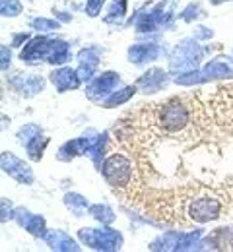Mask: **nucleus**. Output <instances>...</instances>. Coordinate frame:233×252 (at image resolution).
I'll list each match as a JSON object with an SVG mask.
<instances>
[{"label":"nucleus","mask_w":233,"mask_h":252,"mask_svg":"<svg viewBox=\"0 0 233 252\" xmlns=\"http://www.w3.org/2000/svg\"><path fill=\"white\" fill-rule=\"evenodd\" d=\"M228 212V202L220 192L212 189H197L193 196L187 198L183 214L187 216L189 223L206 225L218 221Z\"/></svg>","instance_id":"1"},{"label":"nucleus","mask_w":233,"mask_h":252,"mask_svg":"<svg viewBox=\"0 0 233 252\" xmlns=\"http://www.w3.org/2000/svg\"><path fill=\"white\" fill-rule=\"evenodd\" d=\"M101 175L107 181V185L117 192L131 194L133 189L138 185V169L134 167L133 159L125 154H111L107 156L101 165Z\"/></svg>","instance_id":"2"},{"label":"nucleus","mask_w":233,"mask_h":252,"mask_svg":"<svg viewBox=\"0 0 233 252\" xmlns=\"http://www.w3.org/2000/svg\"><path fill=\"white\" fill-rule=\"evenodd\" d=\"M80 241L88 247V249H94V251H121L123 247V235L115 229H80L78 233Z\"/></svg>","instance_id":"3"},{"label":"nucleus","mask_w":233,"mask_h":252,"mask_svg":"<svg viewBox=\"0 0 233 252\" xmlns=\"http://www.w3.org/2000/svg\"><path fill=\"white\" fill-rule=\"evenodd\" d=\"M204 51L197 45L195 39H185L181 41V45L175 49V55L171 57V72L175 74H183V72H191L200 68Z\"/></svg>","instance_id":"4"},{"label":"nucleus","mask_w":233,"mask_h":252,"mask_svg":"<svg viewBox=\"0 0 233 252\" xmlns=\"http://www.w3.org/2000/svg\"><path fill=\"white\" fill-rule=\"evenodd\" d=\"M119 84H121V74L119 72H111V70L101 72L94 80H90V84L86 88V95H88L90 101L101 103L117 90Z\"/></svg>","instance_id":"5"},{"label":"nucleus","mask_w":233,"mask_h":252,"mask_svg":"<svg viewBox=\"0 0 233 252\" xmlns=\"http://www.w3.org/2000/svg\"><path fill=\"white\" fill-rule=\"evenodd\" d=\"M53 43H55V39L43 37V35L30 39L28 45H24V49L20 51V61L26 66H37L41 63H47L51 49H53Z\"/></svg>","instance_id":"6"},{"label":"nucleus","mask_w":233,"mask_h":252,"mask_svg":"<svg viewBox=\"0 0 233 252\" xmlns=\"http://www.w3.org/2000/svg\"><path fill=\"white\" fill-rule=\"evenodd\" d=\"M2 171L12 177L14 181H18L20 185H33L35 181V175L33 171L30 169L28 163H24L20 158H16L12 152H2Z\"/></svg>","instance_id":"7"},{"label":"nucleus","mask_w":233,"mask_h":252,"mask_svg":"<svg viewBox=\"0 0 233 252\" xmlns=\"http://www.w3.org/2000/svg\"><path fill=\"white\" fill-rule=\"evenodd\" d=\"M51 84L55 86V90L59 94H65L70 90H78L82 86V78L78 74V70L68 68V66H57L51 74H49Z\"/></svg>","instance_id":"8"},{"label":"nucleus","mask_w":233,"mask_h":252,"mask_svg":"<svg viewBox=\"0 0 233 252\" xmlns=\"http://www.w3.org/2000/svg\"><path fill=\"white\" fill-rule=\"evenodd\" d=\"M167 84H169V76L162 68H150L146 74H142L136 80V88L142 94H158V92L166 90Z\"/></svg>","instance_id":"9"},{"label":"nucleus","mask_w":233,"mask_h":252,"mask_svg":"<svg viewBox=\"0 0 233 252\" xmlns=\"http://www.w3.org/2000/svg\"><path fill=\"white\" fill-rule=\"evenodd\" d=\"M100 49L98 47H86L78 53V74L82 78V82H90L96 78V70L100 66Z\"/></svg>","instance_id":"10"},{"label":"nucleus","mask_w":233,"mask_h":252,"mask_svg":"<svg viewBox=\"0 0 233 252\" xmlns=\"http://www.w3.org/2000/svg\"><path fill=\"white\" fill-rule=\"evenodd\" d=\"M158 57H160V47L154 45V43H136V45H131L129 51H127L129 63L136 64V66L152 63Z\"/></svg>","instance_id":"11"},{"label":"nucleus","mask_w":233,"mask_h":252,"mask_svg":"<svg viewBox=\"0 0 233 252\" xmlns=\"http://www.w3.org/2000/svg\"><path fill=\"white\" fill-rule=\"evenodd\" d=\"M14 220L20 223V227H24L33 237H43L47 233V229H45V218L43 216L30 214L28 210H16L14 212Z\"/></svg>","instance_id":"12"},{"label":"nucleus","mask_w":233,"mask_h":252,"mask_svg":"<svg viewBox=\"0 0 233 252\" xmlns=\"http://www.w3.org/2000/svg\"><path fill=\"white\" fill-rule=\"evenodd\" d=\"M45 243L49 245L51 251H80V245L61 229H55V231H47L43 235Z\"/></svg>","instance_id":"13"},{"label":"nucleus","mask_w":233,"mask_h":252,"mask_svg":"<svg viewBox=\"0 0 233 252\" xmlns=\"http://www.w3.org/2000/svg\"><path fill=\"white\" fill-rule=\"evenodd\" d=\"M12 86L22 95L32 97V95L43 92L45 82L39 76H33V74H18V78H16V82H12Z\"/></svg>","instance_id":"14"},{"label":"nucleus","mask_w":233,"mask_h":252,"mask_svg":"<svg viewBox=\"0 0 233 252\" xmlns=\"http://www.w3.org/2000/svg\"><path fill=\"white\" fill-rule=\"evenodd\" d=\"M136 92H138L136 84H133V86H123L121 90H115L105 101H101V107H103V109H115V107H121V105L129 103V101L134 97Z\"/></svg>","instance_id":"15"},{"label":"nucleus","mask_w":233,"mask_h":252,"mask_svg":"<svg viewBox=\"0 0 233 252\" xmlns=\"http://www.w3.org/2000/svg\"><path fill=\"white\" fill-rule=\"evenodd\" d=\"M72 59V51H70V45L67 41H61V39H55L53 43V49H51V55L47 59V63L53 64V66H63Z\"/></svg>","instance_id":"16"},{"label":"nucleus","mask_w":233,"mask_h":252,"mask_svg":"<svg viewBox=\"0 0 233 252\" xmlns=\"http://www.w3.org/2000/svg\"><path fill=\"white\" fill-rule=\"evenodd\" d=\"M65 206L76 218H82L86 214V210L90 208L88 206V198H84L82 194H76V192H70V194L65 196Z\"/></svg>","instance_id":"17"},{"label":"nucleus","mask_w":233,"mask_h":252,"mask_svg":"<svg viewBox=\"0 0 233 252\" xmlns=\"http://www.w3.org/2000/svg\"><path fill=\"white\" fill-rule=\"evenodd\" d=\"M88 212H90V216L94 218V220H98L101 225H111L113 221H115V212L107 206V204H94V206H90L88 208Z\"/></svg>","instance_id":"18"},{"label":"nucleus","mask_w":233,"mask_h":252,"mask_svg":"<svg viewBox=\"0 0 233 252\" xmlns=\"http://www.w3.org/2000/svg\"><path fill=\"white\" fill-rule=\"evenodd\" d=\"M43 134V130H41V126L35 125V123H28V125H24L20 130H18V134H16V138H18V142L26 148L30 142H33L37 136H41Z\"/></svg>","instance_id":"19"},{"label":"nucleus","mask_w":233,"mask_h":252,"mask_svg":"<svg viewBox=\"0 0 233 252\" xmlns=\"http://www.w3.org/2000/svg\"><path fill=\"white\" fill-rule=\"evenodd\" d=\"M49 146V138L47 136H37L33 142H30L28 146H26V152H28V158L32 159V161H41L43 159V152H45V148Z\"/></svg>","instance_id":"20"},{"label":"nucleus","mask_w":233,"mask_h":252,"mask_svg":"<svg viewBox=\"0 0 233 252\" xmlns=\"http://www.w3.org/2000/svg\"><path fill=\"white\" fill-rule=\"evenodd\" d=\"M127 16V0H113L109 6V16L105 18L107 24H117Z\"/></svg>","instance_id":"21"},{"label":"nucleus","mask_w":233,"mask_h":252,"mask_svg":"<svg viewBox=\"0 0 233 252\" xmlns=\"http://www.w3.org/2000/svg\"><path fill=\"white\" fill-rule=\"evenodd\" d=\"M30 26L41 33H51V32H57V30L61 28V22L49 20V18H33V20L30 22Z\"/></svg>","instance_id":"22"},{"label":"nucleus","mask_w":233,"mask_h":252,"mask_svg":"<svg viewBox=\"0 0 233 252\" xmlns=\"http://www.w3.org/2000/svg\"><path fill=\"white\" fill-rule=\"evenodd\" d=\"M0 12L4 18H16L24 12V6L20 0H0Z\"/></svg>","instance_id":"23"},{"label":"nucleus","mask_w":233,"mask_h":252,"mask_svg":"<svg viewBox=\"0 0 233 252\" xmlns=\"http://www.w3.org/2000/svg\"><path fill=\"white\" fill-rule=\"evenodd\" d=\"M200 16H202V8H200L199 2H197V4H189V6L181 12V20H183V22H193V20H197Z\"/></svg>","instance_id":"24"},{"label":"nucleus","mask_w":233,"mask_h":252,"mask_svg":"<svg viewBox=\"0 0 233 252\" xmlns=\"http://www.w3.org/2000/svg\"><path fill=\"white\" fill-rule=\"evenodd\" d=\"M103 4H105V0H86V14H88L90 18L100 16Z\"/></svg>","instance_id":"25"},{"label":"nucleus","mask_w":233,"mask_h":252,"mask_svg":"<svg viewBox=\"0 0 233 252\" xmlns=\"http://www.w3.org/2000/svg\"><path fill=\"white\" fill-rule=\"evenodd\" d=\"M14 212H16V210H12V204L8 206V200L2 198V223H6L8 220H12V218H14Z\"/></svg>","instance_id":"26"},{"label":"nucleus","mask_w":233,"mask_h":252,"mask_svg":"<svg viewBox=\"0 0 233 252\" xmlns=\"http://www.w3.org/2000/svg\"><path fill=\"white\" fill-rule=\"evenodd\" d=\"M0 55H2V72H6V68L10 66V63H12V55H10V49L6 47V45H2L0 47Z\"/></svg>","instance_id":"27"},{"label":"nucleus","mask_w":233,"mask_h":252,"mask_svg":"<svg viewBox=\"0 0 233 252\" xmlns=\"http://www.w3.org/2000/svg\"><path fill=\"white\" fill-rule=\"evenodd\" d=\"M28 41H30V33H18L12 37V47H22Z\"/></svg>","instance_id":"28"},{"label":"nucleus","mask_w":233,"mask_h":252,"mask_svg":"<svg viewBox=\"0 0 233 252\" xmlns=\"http://www.w3.org/2000/svg\"><path fill=\"white\" fill-rule=\"evenodd\" d=\"M197 37H199V39H210V37H212V32H210L208 28H199Z\"/></svg>","instance_id":"29"},{"label":"nucleus","mask_w":233,"mask_h":252,"mask_svg":"<svg viewBox=\"0 0 233 252\" xmlns=\"http://www.w3.org/2000/svg\"><path fill=\"white\" fill-rule=\"evenodd\" d=\"M57 14V18H61V20H65V22H70L72 20V16H65V12H55Z\"/></svg>","instance_id":"30"},{"label":"nucleus","mask_w":233,"mask_h":252,"mask_svg":"<svg viewBox=\"0 0 233 252\" xmlns=\"http://www.w3.org/2000/svg\"><path fill=\"white\" fill-rule=\"evenodd\" d=\"M214 6H218V4H222V2H228V0H210Z\"/></svg>","instance_id":"31"}]
</instances>
